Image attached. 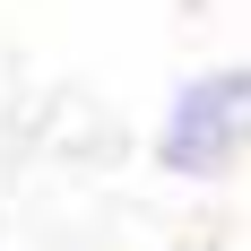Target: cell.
Listing matches in <instances>:
<instances>
[{
	"label": "cell",
	"instance_id": "cell-1",
	"mask_svg": "<svg viewBox=\"0 0 251 251\" xmlns=\"http://www.w3.org/2000/svg\"><path fill=\"white\" fill-rule=\"evenodd\" d=\"M148 156H156V174L191 182V191L226 182L251 156V61H208V70H191L174 96H165V113H156Z\"/></svg>",
	"mask_w": 251,
	"mask_h": 251
}]
</instances>
